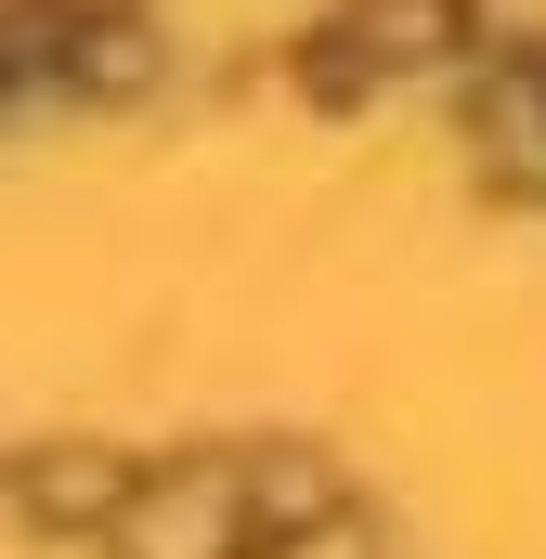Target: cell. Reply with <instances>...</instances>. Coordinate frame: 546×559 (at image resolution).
<instances>
[{
  "label": "cell",
  "instance_id": "6da1fadb",
  "mask_svg": "<svg viewBox=\"0 0 546 559\" xmlns=\"http://www.w3.org/2000/svg\"><path fill=\"white\" fill-rule=\"evenodd\" d=\"M235 547H248L235 468H156L118 521V559H235Z\"/></svg>",
  "mask_w": 546,
  "mask_h": 559
}]
</instances>
